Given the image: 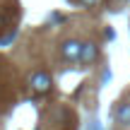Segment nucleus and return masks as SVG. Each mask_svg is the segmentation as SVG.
Wrapping results in <instances>:
<instances>
[{"mask_svg":"<svg viewBox=\"0 0 130 130\" xmlns=\"http://www.w3.org/2000/svg\"><path fill=\"white\" fill-rule=\"evenodd\" d=\"M58 51H60V58H63V60L77 63L79 60V51H82V41H79V39H65V41H60Z\"/></svg>","mask_w":130,"mask_h":130,"instance_id":"obj_1","label":"nucleus"},{"mask_svg":"<svg viewBox=\"0 0 130 130\" xmlns=\"http://www.w3.org/2000/svg\"><path fill=\"white\" fill-rule=\"evenodd\" d=\"M29 84H31V89L36 94H48L53 89V79H51V75H48L46 70H36V72L29 77Z\"/></svg>","mask_w":130,"mask_h":130,"instance_id":"obj_2","label":"nucleus"},{"mask_svg":"<svg viewBox=\"0 0 130 130\" xmlns=\"http://www.w3.org/2000/svg\"><path fill=\"white\" fill-rule=\"evenodd\" d=\"M99 58V43L96 41H82V51H79V60L84 68H89L94 60Z\"/></svg>","mask_w":130,"mask_h":130,"instance_id":"obj_3","label":"nucleus"},{"mask_svg":"<svg viewBox=\"0 0 130 130\" xmlns=\"http://www.w3.org/2000/svg\"><path fill=\"white\" fill-rule=\"evenodd\" d=\"M113 121L121 128H130V101H121L113 108Z\"/></svg>","mask_w":130,"mask_h":130,"instance_id":"obj_4","label":"nucleus"},{"mask_svg":"<svg viewBox=\"0 0 130 130\" xmlns=\"http://www.w3.org/2000/svg\"><path fill=\"white\" fill-rule=\"evenodd\" d=\"M79 3H82V5H94L96 0H79Z\"/></svg>","mask_w":130,"mask_h":130,"instance_id":"obj_5","label":"nucleus"},{"mask_svg":"<svg viewBox=\"0 0 130 130\" xmlns=\"http://www.w3.org/2000/svg\"><path fill=\"white\" fill-rule=\"evenodd\" d=\"M118 3H130V0H118Z\"/></svg>","mask_w":130,"mask_h":130,"instance_id":"obj_6","label":"nucleus"}]
</instances>
